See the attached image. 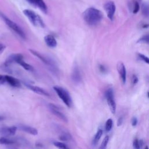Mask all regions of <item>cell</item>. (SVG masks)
I'll use <instances>...</instances> for the list:
<instances>
[{"label":"cell","instance_id":"cell-27","mask_svg":"<svg viewBox=\"0 0 149 149\" xmlns=\"http://www.w3.org/2000/svg\"><path fill=\"white\" fill-rule=\"evenodd\" d=\"M108 141H109V136H106L104 138V139H103V140H102V141L101 143V146H100V148H101V149L105 148L107 146V144H108Z\"/></svg>","mask_w":149,"mask_h":149},{"label":"cell","instance_id":"cell-7","mask_svg":"<svg viewBox=\"0 0 149 149\" xmlns=\"http://www.w3.org/2000/svg\"><path fill=\"white\" fill-rule=\"evenodd\" d=\"M48 106H49V108L52 113H54L55 116H56L58 118H59L63 121L66 122H68V119H67L66 116L59 111L58 107H56L55 105H54L53 104H49L48 105Z\"/></svg>","mask_w":149,"mask_h":149},{"label":"cell","instance_id":"cell-17","mask_svg":"<svg viewBox=\"0 0 149 149\" xmlns=\"http://www.w3.org/2000/svg\"><path fill=\"white\" fill-rule=\"evenodd\" d=\"M107 102L109 107V109L111 110V112L114 114L116 111V103L113 97L107 98Z\"/></svg>","mask_w":149,"mask_h":149},{"label":"cell","instance_id":"cell-24","mask_svg":"<svg viewBox=\"0 0 149 149\" xmlns=\"http://www.w3.org/2000/svg\"><path fill=\"white\" fill-rule=\"evenodd\" d=\"M143 144V141L142 140H138L137 139H135L133 143V146L134 148L139 149L140 148H141Z\"/></svg>","mask_w":149,"mask_h":149},{"label":"cell","instance_id":"cell-11","mask_svg":"<svg viewBox=\"0 0 149 149\" xmlns=\"http://www.w3.org/2000/svg\"><path fill=\"white\" fill-rule=\"evenodd\" d=\"M4 77L5 81L7 82L10 86L14 87H20L21 86L20 82L17 79L9 75H5L4 76Z\"/></svg>","mask_w":149,"mask_h":149},{"label":"cell","instance_id":"cell-18","mask_svg":"<svg viewBox=\"0 0 149 149\" xmlns=\"http://www.w3.org/2000/svg\"><path fill=\"white\" fill-rule=\"evenodd\" d=\"M130 6V9H132V11L134 14L137 13L140 9V5L135 0H133L132 2H130V6Z\"/></svg>","mask_w":149,"mask_h":149},{"label":"cell","instance_id":"cell-5","mask_svg":"<svg viewBox=\"0 0 149 149\" xmlns=\"http://www.w3.org/2000/svg\"><path fill=\"white\" fill-rule=\"evenodd\" d=\"M104 8L107 13L108 17L111 21H112L116 10V6L115 3L112 1H108L104 3Z\"/></svg>","mask_w":149,"mask_h":149},{"label":"cell","instance_id":"cell-39","mask_svg":"<svg viewBox=\"0 0 149 149\" xmlns=\"http://www.w3.org/2000/svg\"><path fill=\"white\" fill-rule=\"evenodd\" d=\"M4 119H5L4 116H1V115H0V121H1V120H3Z\"/></svg>","mask_w":149,"mask_h":149},{"label":"cell","instance_id":"cell-10","mask_svg":"<svg viewBox=\"0 0 149 149\" xmlns=\"http://www.w3.org/2000/svg\"><path fill=\"white\" fill-rule=\"evenodd\" d=\"M17 129V126L3 127L0 129V133L5 136H12L15 134Z\"/></svg>","mask_w":149,"mask_h":149},{"label":"cell","instance_id":"cell-9","mask_svg":"<svg viewBox=\"0 0 149 149\" xmlns=\"http://www.w3.org/2000/svg\"><path fill=\"white\" fill-rule=\"evenodd\" d=\"M25 85L27 87H28L30 90H31V91H33V92L40 94V95H42L44 96H47V97H49L50 95L44 89H43L41 87L36 86H33L31 85L30 84H27V83H25Z\"/></svg>","mask_w":149,"mask_h":149},{"label":"cell","instance_id":"cell-37","mask_svg":"<svg viewBox=\"0 0 149 149\" xmlns=\"http://www.w3.org/2000/svg\"><path fill=\"white\" fill-rule=\"evenodd\" d=\"M29 3L31 4L32 5H34V0H26Z\"/></svg>","mask_w":149,"mask_h":149},{"label":"cell","instance_id":"cell-23","mask_svg":"<svg viewBox=\"0 0 149 149\" xmlns=\"http://www.w3.org/2000/svg\"><path fill=\"white\" fill-rule=\"evenodd\" d=\"M141 12L143 15L147 17L149 16V6L147 3H143L141 5Z\"/></svg>","mask_w":149,"mask_h":149},{"label":"cell","instance_id":"cell-32","mask_svg":"<svg viewBox=\"0 0 149 149\" xmlns=\"http://www.w3.org/2000/svg\"><path fill=\"white\" fill-rule=\"evenodd\" d=\"M131 123H132V125L133 126H136L137 123V119L136 117H133L131 120Z\"/></svg>","mask_w":149,"mask_h":149},{"label":"cell","instance_id":"cell-2","mask_svg":"<svg viewBox=\"0 0 149 149\" xmlns=\"http://www.w3.org/2000/svg\"><path fill=\"white\" fill-rule=\"evenodd\" d=\"M0 17L3 20L5 24L12 29L15 33H16L18 36H19L22 38H26V34L23 30V29L15 22L10 20L6 16H5L3 13L0 12Z\"/></svg>","mask_w":149,"mask_h":149},{"label":"cell","instance_id":"cell-29","mask_svg":"<svg viewBox=\"0 0 149 149\" xmlns=\"http://www.w3.org/2000/svg\"><path fill=\"white\" fill-rule=\"evenodd\" d=\"M105 97L107 98H109V97H113V91L112 88H108L105 94Z\"/></svg>","mask_w":149,"mask_h":149},{"label":"cell","instance_id":"cell-34","mask_svg":"<svg viewBox=\"0 0 149 149\" xmlns=\"http://www.w3.org/2000/svg\"><path fill=\"white\" fill-rule=\"evenodd\" d=\"M122 122H123V117H120V118L118 119V122H117V125H118V126H121V125L122 124Z\"/></svg>","mask_w":149,"mask_h":149},{"label":"cell","instance_id":"cell-40","mask_svg":"<svg viewBox=\"0 0 149 149\" xmlns=\"http://www.w3.org/2000/svg\"><path fill=\"white\" fill-rule=\"evenodd\" d=\"M147 95H148V98H149V92L147 93Z\"/></svg>","mask_w":149,"mask_h":149},{"label":"cell","instance_id":"cell-15","mask_svg":"<svg viewBox=\"0 0 149 149\" xmlns=\"http://www.w3.org/2000/svg\"><path fill=\"white\" fill-rule=\"evenodd\" d=\"M72 79L73 81L75 83H79L81 81V74L79 69L77 66H75L73 68L72 74Z\"/></svg>","mask_w":149,"mask_h":149},{"label":"cell","instance_id":"cell-35","mask_svg":"<svg viewBox=\"0 0 149 149\" xmlns=\"http://www.w3.org/2000/svg\"><path fill=\"white\" fill-rule=\"evenodd\" d=\"M100 71L102 72V73L106 72V68H105V67L104 65H100Z\"/></svg>","mask_w":149,"mask_h":149},{"label":"cell","instance_id":"cell-19","mask_svg":"<svg viewBox=\"0 0 149 149\" xmlns=\"http://www.w3.org/2000/svg\"><path fill=\"white\" fill-rule=\"evenodd\" d=\"M18 64H19L21 66H22L26 70H28V71H33L34 70L33 67L31 65H30V64H29L27 62H24L23 59L21 60L18 63Z\"/></svg>","mask_w":149,"mask_h":149},{"label":"cell","instance_id":"cell-6","mask_svg":"<svg viewBox=\"0 0 149 149\" xmlns=\"http://www.w3.org/2000/svg\"><path fill=\"white\" fill-rule=\"evenodd\" d=\"M22 59H23V55L22 54H13L6 58L4 65L5 66H8L14 63H18Z\"/></svg>","mask_w":149,"mask_h":149},{"label":"cell","instance_id":"cell-13","mask_svg":"<svg viewBox=\"0 0 149 149\" xmlns=\"http://www.w3.org/2000/svg\"><path fill=\"white\" fill-rule=\"evenodd\" d=\"M44 41L47 45L49 48H55L57 45V42L55 37L51 35L48 34L44 37Z\"/></svg>","mask_w":149,"mask_h":149},{"label":"cell","instance_id":"cell-12","mask_svg":"<svg viewBox=\"0 0 149 149\" xmlns=\"http://www.w3.org/2000/svg\"><path fill=\"white\" fill-rule=\"evenodd\" d=\"M17 127V129L24 132H26L27 133H29L33 135H37L38 134L37 130L33 127L27 126V125H19Z\"/></svg>","mask_w":149,"mask_h":149},{"label":"cell","instance_id":"cell-31","mask_svg":"<svg viewBox=\"0 0 149 149\" xmlns=\"http://www.w3.org/2000/svg\"><path fill=\"white\" fill-rule=\"evenodd\" d=\"M138 81H139V79H138V77H137V76H136L135 74H133L132 76V83L133 84H136V83H137Z\"/></svg>","mask_w":149,"mask_h":149},{"label":"cell","instance_id":"cell-16","mask_svg":"<svg viewBox=\"0 0 149 149\" xmlns=\"http://www.w3.org/2000/svg\"><path fill=\"white\" fill-rule=\"evenodd\" d=\"M34 6L38 7L42 12L47 13L48 8L43 0H34Z\"/></svg>","mask_w":149,"mask_h":149},{"label":"cell","instance_id":"cell-3","mask_svg":"<svg viewBox=\"0 0 149 149\" xmlns=\"http://www.w3.org/2000/svg\"><path fill=\"white\" fill-rule=\"evenodd\" d=\"M23 13L33 26L41 27H45L44 23L41 17L33 10L30 9H24L23 11Z\"/></svg>","mask_w":149,"mask_h":149},{"label":"cell","instance_id":"cell-38","mask_svg":"<svg viewBox=\"0 0 149 149\" xmlns=\"http://www.w3.org/2000/svg\"><path fill=\"white\" fill-rule=\"evenodd\" d=\"M148 27H149V24H144L143 26V28H147Z\"/></svg>","mask_w":149,"mask_h":149},{"label":"cell","instance_id":"cell-8","mask_svg":"<svg viewBox=\"0 0 149 149\" xmlns=\"http://www.w3.org/2000/svg\"><path fill=\"white\" fill-rule=\"evenodd\" d=\"M117 69L119 74L120 79L122 83L124 84L126 80V70L123 62H119L117 64Z\"/></svg>","mask_w":149,"mask_h":149},{"label":"cell","instance_id":"cell-4","mask_svg":"<svg viewBox=\"0 0 149 149\" xmlns=\"http://www.w3.org/2000/svg\"><path fill=\"white\" fill-rule=\"evenodd\" d=\"M54 90L67 107H70L72 106V100L71 97L66 89L60 86H54Z\"/></svg>","mask_w":149,"mask_h":149},{"label":"cell","instance_id":"cell-28","mask_svg":"<svg viewBox=\"0 0 149 149\" xmlns=\"http://www.w3.org/2000/svg\"><path fill=\"white\" fill-rule=\"evenodd\" d=\"M54 145L59 148H63V149H65V148H68V147L64 143H62V142H59V141H55L54 142Z\"/></svg>","mask_w":149,"mask_h":149},{"label":"cell","instance_id":"cell-33","mask_svg":"<svg viewBox=\"0 0 149 149\" xmlns=\"http://www.w3.org/2000/svg\"><path fill=\"white\" fill-rule=\"evenodd\" d=\"M5 48H6V46L0 42V54L3 52Z\"/></svg>","mask_w":149,"mask_h":149},{"label":"cell","instance_id":"cell-21","mask_svg":"<svg viewBox=\"0 0 149 149\" xmlns=\"http://www.w3.org/2000/svg\"><path fill=\"white\" fill-rule=\"evenodd\" d=\"M103 132L102 130L101 129H98V131L97 132L96 134H95V136L93 140V145H96L97 143L98 142L99 140L100 139V138L101 137L102 135Z\"/></svg>","mask_w":149,"mask_h":149},{"label":"cell","instance_id":"cell-30","mask_svg":"<svg viewBox=\"0 0 149 149\" xmlns=\"http://www.w3.org/2000/svg\"><path fill=\"white\" fill-rule=\"evenodd\" d=\"M139 56L146 63L149 64V58L146 56V55H143V54H139Z\"/></svg>","mask_w":149,"mask_h":149},{"label":"cell","instance_id":"cell-14","mask_svg":"<svg viewBox=\"0 0 149 149\" xmlns=\"http://www.w3.org/2000/svg\"><path fill=\"white\" fill-rule=\"evenodd\" d=\"M29 51L33 55H34L35 56H36L37 58H38L39 59H40L42 62H44L45 64L47 65H49L51 66V61H49L48 58H45L44 56L42 55L41 54H40L39 52H38L37 51L34 50V49H29Z\"/></svg>","mask_w":149,"mask_h":149},{"label":"cell","instance_id":"cell-25","mask_svg":"<svg viewBox=\"0 0 149 149\" xmlns=\"http://www.w3.org/2000/svg\"><path fill=\"white\" fill-rule=\"evenodd\" d=\"M137 43H146L149 44V34H146L140 37L137 41Z\"/></svg>","mask_w":149,"mask_h":149},{"label":"cell","instance_id":"cell-22","mask_svg":"<svg viewBox=\"0 0 149 149\" xmlns=\"http://www.w3.org/2000/svg\"><path fill=\"white\" fill-rule=\"evenodd\" d=\"M72 136L70 135V134H69L68 132H63L62 133L59 137V139L62 140V141H69L70 140L72 139Z\"/></svg>","mask_w":149,"mask_h":149},{"label":"cell","instance_id":"cell-26","mask_svg":"<svg viewBox=\"0 0 149 149\" xmlns=\"http://www.w3.org/2000/svg\"><path fill=\"white\" fill-rule=\"evenodd\" d=\"M112 125H113L112 120L111 119H108L105 123V130L107 132H109L112 127Z\"/></svg>","mask_w":149,"mask_h":149},{"label":"cell","instance_id":"cell-1","mask_svg":"<svg viewBox=\"0 0 149 149\" xmlns=\"http://www.w3.org/2000/svg\"><path fill=\"white\" fill-rule=\"evenodd\" d=\"M83 18L89 26H93L98 24L103 18L102 12L96 8L90 7L83 13Z\"/></svg>","mask_w":149,"mask_h":149},{"label":"cell","instance_id":"cell-36","mask_svg":"<svg viewBox=\"0 0 149 149\" xmlns=\"http://www.w3.org/2000/svg\"><path fill=\"white\" fill-rule=\"evenodd\" d=\"M0 81H1V82H4L5 81L4 76H2V75L0 74Z\"/></svg>","mask_w":149,"mask_h":149},{"label":"cell","instance_id":"cell-20","mask_svg":"<svg viewBox=\"0 0 149 149\" xmlns=\"http://www.w3.org/2000/svg\"><path fill=\"white\" fill-rule=\"evenodd\" d=\"M16 143V141L12 139H8L5 137H2L0 138V144H8V145H10V144H13Z\"/></svg>","mask_w":149,"mask_h":149}]
</instances>
